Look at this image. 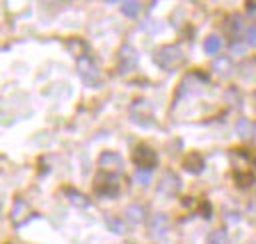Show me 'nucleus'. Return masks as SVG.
<instances>
[{
  "mask_svg": "<svg viewBox=\"0 0 256 244\" xmlns=\"http://www.w3.org/2000/svg\"><path fill=\"white\" fill-rule=\"evenodd\" d=\"M176 190H180V178L172 172H168L164 176V180L158 184V192H164V194H174Z\"/></svg>",
  "mask_w": 256,
  "mask_h": 244,
  "instance_id": "nucleus-3",
  "label": "nucleus"
},
{
  "mask_svg": "<svg viewBox=\"0 0 256 244\" xmlns=\"http://www.w3.org/2000/svg\"><path fill=\"white\" fill-rule=\"evenodd\" d=\"M128 216H130L132 222H140L144 218V212H142L140 206H132V208H128Z\"/></svg>",
  "mask_w": 256,
  "mask_h": 244,
  "instance_id": "nucleus-9",
  "label": "nucleus"
},
{
  "mask_svg": "<svg viewBox=\"0 0 256 244\" xmlns=\"http://www.w3.org/2000/svg\"><path fill=\"white\" fill-rule=\"evenodd\" d=\"M136 178H138V182H140V184H148V180H150V174H148V172H142V170H138V172H136Z\"/></svg>",
  "mask_w": 256,
  "mask_h": 244,
  "instance_id": "nucleus-11",
  "label": "nucleus"
},
{
  "mask_svg": "<svg viewBox=\"0 0 256 244\" xmlns=\"http://www.w3.org/2000/svg\"><path fill=\"white\" fill-rule=\"evenodd\" d=\"M246 42H248L250 46H256V26H250V28L246 30Z\"/></svg>",
  "mask_w": 256,
  "mask_h": 244,
  "instance_id": "nucleus-10",
  "label": "nucleus"
},
{
  "mask_svg": "<svg viewBox=\"0 0 256 244\" xmlns=\"http://www.w3.org/2000/svg\"><path fill=\"white\" fill-rule=\"evenodd\" d=\"M138 10H140V4H138V2H124V4H122V12H124L126 16H136Z\"/></svg>",
  "mask_w": 256,
  "mask_h": 244,
  "instance_id": "nucleus-8",
  "label": "nucleus"
},
{
  "mask_svg": "<svg viewBox=\"0 0 256 244\" xmlns=\"http://www.w3.org/2000/svg\"><path fill=\"white\" fill-rule=\"evenodd\" d=\"M208 244H230V238L224 230H214L208 236Z\"/></svg>",
  "mask_w": 256,
  "mask_h": 244,
  "instance_id": "nucleus-6",
  "label": "nucleus"
},
{
  "mask_svg": "<svg viewBox=\"0 0 256 244\" xmlns=\"http://www.w3.org/2000/svg\"><path fill=\"white\" fill-rule=\"evenodd\" d=\"M220 46H222L220 36H208L206 42H204V50H206L208 54H216V52H220Z\"/></svg>",
  "mask_w": 256,
  "mask_h": 244,
  "instance_id": "nucleus-5",
  "label": "nucleus"
},
{
  "mask_svg": "<svg viewBox=\"0 0 256 244\" xmlns=\"http://www.w3.org/2000/svg\"><path fill=\"white\" fill-rule=\"evenodd\" d=\"M156 62L166 70H174L176 66H180L184 62V54L178 46H164V48L158 50Z\"/></svg>",
  "mask_w": 256,
  "mask_h": 244,
  "instance_id": "nucleus-1",
  "label": "nucleus"
},
{
  "mask_svg": "<svg viewBox=\"0 0 256 244\" xmlns=\"http://www.w3.org/2000/svg\"><path fill=\"white\" fill-rule=\"evenodd\" d=\"M134 162L138 164V166H148V168H152L154 164H156V154L148 148V146H138L136 148V152H134Z\"/></svg>",
  "mask_w": 256,
  "mask_h": 244,
  "instance_id": "nucleus-2",
  "label": "nucleus"
},
{
  "mask_svg": "<svg viewBox=\"0 0 256 244\" xmlns=\"http://www.w3.org/2000/svg\"><path fill=\"white\" fill-rule=\"evenodd\" d=\"M230 60L228 58H218L216 62H214V68H216V72L218 74H228L230 72Z\"/></svg>",
  "mask_w": 256,
  "mask_h": 244,
  "instance_id": "nucleus-7",
  "label": "nucleus"
},
{
  "mask_svg": "<svg viewBox=\"0 0 256 244\" xmlns=\"http://www.w3.org/2000/svg\"><path fill=\"white\" fill-rule=\"evenodd\" d=\"M236 130H238V136H240V138H250V136H252V132H254V124H252V122H248L246 118H242V120H238Z\"/></svg>",
  "mask_w": 256,
  "mask_h": 244,
  "instance_id": "nucleus-4",
  "label": "nucleus"
}]
</instances>
